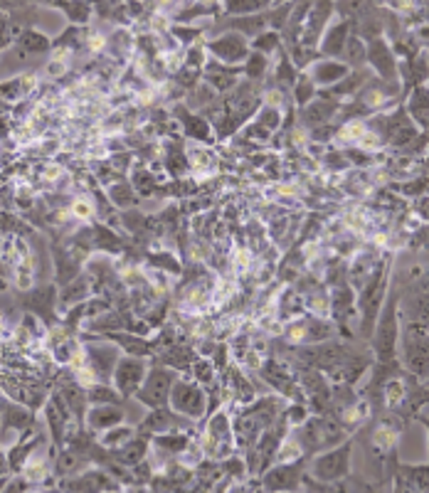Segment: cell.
Instances as JSON below:
<instances>
[{
    "label": "cell",
    "instance_id": "36",
    "mask_svg": "<svg viewBox=\"0 0 429 493\" xmlns=\"http://www.w3.org/2000/svg\"><path fill=\"white\" fill-rule=\"evenodd\" d=\"M168 168H170V173H173V175H180V173H183V170L187 168V163H185L183 153H175V148H173V151H170Z\"/></svg>",
    "mask_w": 429,
    "mask_h": 493
},
{
    "label": "cell",
    "instance_id": "8",
    "mask_svg": "<svg viewBox=\"0 0 429 493\" xmlns=\"http://www.w3.org/2000/svg\"><path fill=\"white\" fill-rule=\"evenodd\" d=\"M299 476H301V464H286L276 466L264 476V489L269 491H289L299 486Z\"/></svg>",
    "mask_w": 429,
    "mask_h": 493
},
{
    "label": "cell",
    "instance_id": "22",
    "mask_svg": "<svg viewBox=\"0 0 429 493\" xmlns=\"http://www.w3.org/2000/svg\"><path fill=\"white\" fill-rule=\"evenodd\" d=\"M210 437L212 442H219V454H224L229 449V439H227V420L224 415H217L210 425Z\"/></svg>",
    "mask_w": 429,
    "mask_h": 493
},
{
    "label": "cell",
    "instance_id": "5",
    "mask_svg": "<svg viewBox=\"0 0 429 493\" xmlns=\"http://www.w3.org/2000/svg\"><path fill=\"white\" fill-rule=\"evenodd\" d=\"M383 276H385V264H378V269L373 271L370 276V284L363 289V296H361V308H363V331L366 336H370L375 323V313H378V303L380 296H383Z\"/></svg>",
    "mask_w": 429,
    "mask_h": 493
},
{
    "label": "cell",
    "instance_id": "25",
    "mask_svg": "<svg viewBox=\"0 0 429 493\" xmlns=\"http://www.w3.org/2000/svg\"><path fill=\"white\" fill-rule=\"evenodd\" d=\"M180 116H183L185 131L190 133V136L200 138V141H207V138H210V126L202 119H195V116H190V114H180Z\"/></svg>",
    "mask_w": 429,
    "mask_h": 493
},
{
    "label": "cell",
    "instance_id": "14",
    "mask_svg": "<svg viewBox=\"0 0 429 493\" xmlns=\"http://www.w3.org/2000/svg\"><path fill=\"white\" fill-rule=\"evenodd\" d=\"M87 296H89V281L87 279H77V281L67 284V286L62 289L57 303H62V306H72V303L84 301Z\"/></svg>",
    "mask_w": 429,
    "mask_h": 493
},
{
    "label": "cell",
    "instance_id": "43",
    "mask_svg": "<svg viewBox=\"0 0 429 493\" xmlns=\"http://www.w3.org/2000/svg\"><path fill=\"white\" fill-rule=\"evenodd\" d=\"M190 62L192 64H200L202 62V52H190Z\"/></svg>",
    "mask_w": 429,
    "mask_h": 493
},
{
    "label": "cell",
    "instance_id": "30",
    "mask_svg": "<svg viewBox=\"0 0 429 493\" xmlns=\"http://www.w3.org/2000/svg\"><path fill=\"white\" fill-rule=\"evenodd\" d=\"M155 444H158L160 449H168V452H183L187 439L185 437H168V434H160V437H155Z\"/></svg>",
    "mask_w": 429,
    "mask_h": 493
},
{
    "label": "cell",
    "instance_id": "6",
    "mask_svg": "<svg viewBox=\"0 0 429 493\" xmlns=\"http://www.w3.org/2000/svg\"><path fill=\"white\" fill-rule=\"evenodd\" d=\"M348 457H351V444H343V447L336 449V452H329L321 459H316L314 474L324 481L341 479V476L348 471Z\"/></svg>",
    "mask_w": 429,
    "mask_h": 493
},
{
    "label": "cell",
    "instance_id": "40",
    "mask_svg": "<svg viewBox=\"0 0 429 493\" xmlns=\"http://www.w3.org/2000/svg\"><path fill=\"white\" fill-rule=\"evenodd\" d=\"M274 42H276V35H274V32H269V35H264L262 40H257L254 45L259 47V50H269V47L274 45Z\"/></svg>",
    "mask_w": 429,
    "mask_h": 493
},
{
    "label": "cell",
    "instance_id": "38",
    "mask_svg": "<svg viewBox=\"0 0 429 493\" xmlns=\"http://www.w3.org/2000/svg\"><path fill=\"white\" fill-rule=\"evenodd\" d=\"M264 67H267V60L264 57H252L249 60V67H247V74H249V77H262V74H264Z\"/></svg>",
    "mask_w": 429,
    "mask_h": 493
},
{
    "label": "cell",
    "instance_id": "29",
    "mask_svg": "<svg viewBox=\"0 0 429 493\" xmlns=\"http://www.w3.org/2000/svg\"><path fill=\"white\" fill-rule=\"evenodd\" d=\"M5 422H8V427H15V430H23V427H28L30 415H28L25 410H20L18 405H10V407H8V417H5Z\"/></svg>",
    "mask_w": 429,
    "mask_h": 493
},
{
    "label": "cell",
    "instance_id": "20",
    "mask_svg": "<svg viewBox=\"0 0 429 493\" xmlns=\"http://www.w3.org/2000/svg\"><path fill=\"white\" fill-rule=\"evenodd\" d=\"M119 400V390H111L109 385H92V390L87 393V402L92 405H111Z\"/></svg>",
    "mask_w": 429,
    "mask_h": 493
},
{
    "label": "cell",
    "instance_id": "13",
    "mask_svg": "<svg viewBox=\"0 0 429 493\" xmlns=\"http://www.w3.org/2000/svg\"><path fill=\"white\" fill-rule=\"evenodd\" d=\"M348 77V67L341 62H321L314 67V82L319 84H336Z\"/></svg>",
    "mask_w": 429,
    "mask_h": 493
},
{
    "label": "cell",
    "instance_id": "42",
    "mask_svg": "<svg viewBox=\"0 0 429 493\" xmlns=\"http://www.w3.org/2000/svg\"><path fill=\"white\" fill-rule=\"evenodd\" d=\"M351 47H353V50H351V57H353V60H356V57H361V42L356 40Z\"/></svg>",
    "mask_w": 429,
    "mask_h": 493
},
{
    "label": "cell",
    "instance_id": "15",
    "mask_svg": "<svg viewBox=\"0 0 429 493\" xmlns=\"http://www.w3.org/2000/svg\"><path fill=\"white\" fill-rule=\"evenodd\" d=\"M143 454H146V442H143V439H133V442L123 444L116 457H119L126 466H136L143 459Z\"/></svg>",
    "mask_w": 429,
    "mask_h": 493
},
{
    "label": "cell",
    "instance_id": "17",
    "mask_svg": "<svg viewBox=\"0 0 429 493\" xmlns=\"http://www.w3.org/2000/svg\"><path fill=\"white\" fill-rule=\"evenodd\" d=\"M28 303L37 311V313H47V311H52V306H57V294H55V289H52V286L40 289V291H35V294H32V296L28 299Z\"/></svg>",
    "mask_w": 429,
    "mask_h": 493
},
{
    "label": "cell",
    "instance_id": "45",
    "mask_svg": "<svg viewBox=\"0 0 429 493\" xmlns=\"http://www.w3.org/2000/svg\"><path fill=\"white\" fill-rule=\"evenodd\" d=\"M0 328H3V326H0Z\"/></svg>",
    "mask_w": 429,
    "mask_h": 493
},
{
    "label": "cell",
    "instance_id": "9",
    "mask_svg": "<svg viewBox=\"0 0 429 493\" xmlns=\"http://www.w3.org/2000/svg\"><path fill=\"white\" fill-rule=\"evenodd\" d=\"M89 356V365L101 380H106L109 375H114L116 360H119V351L114 346H92L87 351Z\"/></svg>",
    "mask_w": 429,
    "mask_h": 493
},
{
    "label": "cell",
    "instance_id": "19",
    "mask_svg": "<svg viewBox=\"0 0 429 493\" xmlns=\"http://www.w3.org/2000/svg\"><path fill=\"white\" fill-rule=\"evenodd\" d=\"M131 437H133L131 427L116 425V427H111V430H106V434L101 437V447H123Z\"/></svg>",
    "mask_w": 429,
    "mask_h": 493
},
{
    "label": "cell",
    "instance_id": "10",
    "mask_svg": "<svg viewBox=\"0 0 429 493\" xmlns=\"http://www.w3.org/2000/svg\"><path fill=\"white\" fill-rule=\"evenodd\" d=\"M301 437L309 449H321L334 444L341 437V432L334 425H329V422H306V427L301 430Z\"/></svg>",
    "mask_w": 429,
    "mask_h": 493
},
{
    "label": "cell",
    "instance_id": "7",
    "mask_svg": "<svg viewBox=\"0 0 429 493\" xmlns=\"http://www.w3.org/2000/svg\"><path fill=\"white\" fill-rule=\"evenodd\" d=\"M123 422V410L116 407L114 402L111 405H94L92 410L87 412V425L92 427L94 432H106L111 427L121 425Z\"/></svg>",
    "mask_w": 429,
    "mask_h": 493
},
{
    "label": "cell",
    "instance_id": "33",
    "mask_svg": "<svg viewBox=\"0 0 429 493\" xmlns=\"http://www.w3.org/2000/svg\"><path fill=\"white\" fill-rule=\"evenodd\" d=\"M351 301H353V296H351V291H346V289H343V291H336V313L338 316H346L348 313V308H351Z\"/></svg>",
    "mask_w": 429,
    "mask_h": 493
},
{
    "label": "cell",
    "instance_id": "2",
    "mask_svg": "<svg viewBox=\"0 0 429 493\" xmlns=\"http://www.w3.org/2000/svg\"><path fill=\"white\" fill-rule=\"evenodd\" d=\"M395 341H398V301L390 299L385 313L380 316L378 336H375V351L383 363L395 356Z\"/></svg>",
    "mask_w": 429,
    "mask_h": 493
},
{
    "label": "cell",
    "instance_id": "44",
    "mask_svg": "<svg viewBox=\"0 0 429 493\" xmlns=\"http://www.w3.org/2000/svg\"><path fill=\"white\" fill-rule=\"evenodd\" d=\"M5 133H8V123L0 119V136H5Z\"/></svg>",
    "mask_w": 429,
    "mask_h": 493
},
{
    "label": "cell",
    "instance_id": "12",
    "mask_svg": "<svg viewBox=\"0 0 429 493\" xmlns=\"http://www.w3.org/2000/svg\"><path fill=\"white\" fill-rule=\"evenodd\" d=\"M370 60H373L375 69H378L383 77H395V57L393 52L388 50V45H385L383 40H375L373 47H370Z\"/></svg>",
    "mask_w": 429,
    "mask_h": 493
},
{
    "label": "cell",
    "instance_id": "32",
    "mask_svg": "<svg viewBox=\"0 0 429 493\" xmlns=\"http://www.w3.org/2000/svg\"><path fill=\"white\" fill-rule=\"evenodd\" d=\"M62 8H69V18L74 20V23H84V20L89 18V5L87 3H62Z\"/></svg>",
    "mask_w": 429,
    "mask_h": 493
},
{
    "label": "cell",
    "instance_id": "16",
    "mask_svg": "<svg viewBox=\"0 0 429 493\" xmlns=\"http://www.w3.org/2000/svg\"><path fill=\"white\" fill-rule=\"evenodd\" d=\"M18 50H23V52H45V50H50V40H47L45 35H40V32L28 30V32H23V35H20Z\"/></svg>",
    "mask_w": 429,
    "mask_h": 493
},
{
    "label": "cell",
    "instance_id": "28",
    "mask_svg": "<svg viewBox=\"0 0 429 493\" xmlns=\"http://www.w3.org/2000/svg\"><path fill=\"white\" fill-rule=\"evenodd\" d=\"M170 425H173V417H170V415H165V412H163V407H158V412H155V415H151V417H148V420H146V425H143V427H146V430H151V432H165V430H168Z\"/></svg>",
    "mask_w": 429,
    "mask_h": 493
},
{
    "label": "cell",
    "instance_id": "4",
    "mask_svg": "<svg viewBox=\"0 0 429 493\" xmlns=\"http://www.w3.org/2000/svg\"><path fill=\"white\" fill-rule=\"evenodd\" d=\"M170 400H173V410L180 412L185 417H202L205 412V393H202L197 385H187V383H178L170 388Z\"/></svg>",
    "mask_w": 429,
    "mask_h": 493
},
{
    "label": "cell",
    "instance_id": "18",
    "mask_svg": "<svg viewBox=\"0 0 429 493\" xmlns=\"http://www.w3.org/2000/svg\"><path fill=\"white\" fill-rule=\"evenodd\" d=\"M346 37H348L346 25H336V28H331L329 35H326V40H324V52H329V55H341L343 45H346Z\"/></svg>",
    "mask_w": 429,
    "mask_h": 493
},
{
    "label": "cell",
    "instance_id": "41",
    "mask_svg": "<svg viewBox=\"0 0 429 493\" xmlns=\"http://www.w3.org/2000/svg\"><path fill=\"white\" fill-rule=\"evenodd\" d=\"M10 469V464H8V454L5 452H0V474H5V471Z\"/></svg>",
    "mask_w": 429,
    "mask_h": 493
},
{
    "label": "cell",
    "instance_id": "27",
    "mask_svg": "<svg viewBox=\"0 0 429 493\" xmlns=\"http://www.w3.org/2000/svg\"><path fill=\"white\" fill-rule=\"evenodd\" d=\"M35 449V442H30V444H23V447H15L13 452L8 454V464H10V469L13 471H20L23 469L25 464H28V454Z\"/></svg>",
    "mask_w": 429,
    "mask_h": 493
},
{
    "label": "cell",
    "instance_id": "37",
    "mask_svg": "<svg viewBox=\"0 0 429 493\" xmlns=\"http://www.w3.org/2000/svg\"><path fill=\"white\" fill-rule=\"evenodd\" d=\"M195 378L200 380V383H210L212 380V365L205 360H197L195 363Z\"/></svg>",
    "mask_w": 429,
    "mask_h": 493
},
{
    "label": "cell",
    "instance_id": "26",
    "mask_svg": "<svg viewBox=\"0 0 429 493\" xmlns=\"http://www.w3.org/2000/svg\"><path fill=\"white\" fill-rule=\"evenodd\" d=\"M109 195H111V202H114V205H119V207H126V205H133V202H136V192H133L128 185H123V183L109 187Z\"/></svg>",
    "mask_w": 429,
    "mask_h": 493
},
{
    "label": "cell",
    "instance_id": "24",
    "mask_svg": "<svg viewBox=\"0 0 429 493\" xmlns=\"http://www.w3.org/2000/svg\"><path fill=\"white\" fill-rule=\"evenodd\" d=\"M92 234H94V244L99 246V249H111V251L121 249L119 237H114V234H111L106 227H101V224H96V227L92 229Z\"/></svg>",
    "mask_w": 429,
    "mask_h": 493
},
{
    "label": "cell",
    "instance_id": "35",
    "mask_svg": "<svg viewBox=\"0 0 429 493\" xmlns=\"http://www.w3.org/2000/svg\"><path fill=\"white\" fill-rule=\"evenodd\" d=\"M133 183L138 185V190H141V192H151V187H155V178H153V175H148L146 170H136V175H133Z\"/></svg>",
    "mask_w": 429,
    "mask_h": 493
},
{
    "label": "cell",
    "instance_id": "1",
    "mask_svg": "<svg viewBox=\"0 0 429 493\" xmlns=\"http://www.w3.org/2000/svg\"><path fill=\"white\" fill-rule=\"evenodd\" d=\"M170 388H173V375H170L168 370H153V373H148V378H143L141 388L136 390V398L141 400L143 405L158 410V407H163L165 400H168Z\"/></svg>",
    "mask_w": 429,
    "mask_h": 493
},
{
    "label": "cell",
    "instance_id": "31",
    "mask_svg": "<svg viewBox=\"0 0 429 493\" xmlns=\"http://www.w3.org/2000/svg\"><path fill=\"white\" fill-rule=\"evenodd\" d=\"M77 464H79L77 452H64L60 454V459H57V474H72V471L77 469Z\"/></svg>",
    "mask_w": 429,
    "mask_h": 493
},
{
    "label": "cell",
    "instance_id": "39",
    "mask_svg": "<svg viewBox=\"0 0 429 493\" xmlns=\"http://www.w3.org/2000/svg\"><path fill=\"white\" fill-rule=\"evenodd\" d=\"M309 96H311V84H309V79H301V82H299V101L306 104Z\"/></svg>",
    "mask_w": 429,
    "mask_h": 493
},
{
    "label": "cell",
    "instance_id": "23",
    "mask_svg": "<svg viewBox=\"0 0 429 493\" xmlns=\"http://www.w3.org/2000/svg\"><path fill=\"white\" fill-rule=\"evenodd\" d=\"M62 400H64V405L72 407V412H82L84 405H87V393H82L79 385H67V388L62 390Z\"/></svg>",
    "mask_w": 429,
    "mask_h": 493
},
{
    "label": "cell",
    "instance_id": "3",
    "mask_svg": "<svg viewBox=\"0 0 429 493\" xmlns=\"http://www.w3.org/2000/svg\"><path fill=\"white\" fill-rule=\"evenodd\" d=\"M111 378H114V385H116V390H119V395L131 398V395H136V390L141 388L143 378H146V365H143L138 358H131V356L119 358Z\"/></svg>",
    "mask_w": 429,
    "mask_h": 493
},
{
    "label": "cell",
    "instance_id": "11",
    "mask_svg": "<svg viewBox=\"0 0 429 493\" xmlns=\"http://www.w3.org/2000/svg\"><path fill=\"white\" fill-rule=\"evenodd\" d=\"M210 50L222 62H242L247 57V42L239 35H224L212 42Z\"/></svg>",
    "mask_w": 429,
    "mask_h": 493
},
{
    "label": "cell",
    "instance_id": "21",
    "mask_svg": "<svg viewBox=\"0 0 429 493\" xmlns=\"http://www.w3.org/2000/svg\"><path fill=\"white\" fill-rule=\"evenodd\" d=\"M410 114L420 121V126H425V123H427V92H425V87L415 89V94H412Z\"/></svg>",
    "mask_w": 429,
    "mask_h": 493
},
{
    "label": "cell",
    "instance_id": "34",
    "mask_svg": "<svg viewBox=\"0 0 429 493\" xmlns=\"http://www.w3.org/2000/svg\"><path fill=\"white\" fill-rule=\"evenodd\" d=\"M331 111H334V106L331 104H319V106H311V109L306 111V119L314 123V121H324L326 116H331Z\"/></svg>",
    "mask_w": 429,
    "mask_h": 493
}]
</instances>
